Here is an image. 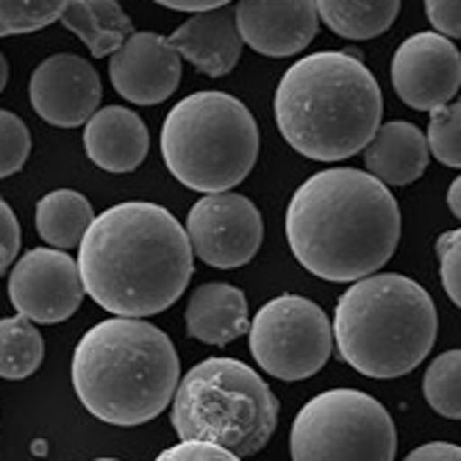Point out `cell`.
Here are the masks:
<instances>
[{"label":"cell","instance_id":"1","mask_svg":"<svg viewBox=\"0 0 461 461\" xmlns=\"http://www.w3.org/2000/svg\"><path fill=\"white\" fill-rule=\"evenodd\" d=\"M192 256L189 234L167 209L131 201L95 217L78 245V270L97 306L142 320L186 292Z\"/></svg>","mask_w":461,"mask_h":461},{"label":"cell","instance_id":"2","mask_svg":"<svg viewBox=\"0 0 461 461\" xmlns=\"http://www.w3.org/2000/svg\"><path fill=\"white\" fill-rule=\"evenodd\" d=\"M286 240L312 276L361 281L398 250L401 209L386 184L370 173L331 167L314 173L292 194Z\"/></svg>","mask_w":461,"mask_h":461},{"label":"cell","instance_id":"3","mask_svg":"<svg viewBox=\"0 0 461 461\" xmlns=\"http://www.w3.org/2000/svg\"><path fill=\"white\" fill-rule=\"evenodd\" d=\"M381 86L353 50L298 59L276 89L281 137L306 158L342 161L361 153L381 125Z\"/></svg>","mask_w":461,"mask_h":461},{"label":"cell","instance_id":"4","mask_svg":"<svg viewBox=\"0 0 461 461\" xmlns=\"http://www.w3.org/2000/svg\"><path fill=\"white\" fill-rule=\"evenodd\" d=\"M181 384L178 353L161 328L140 317L104 320L73 353V386L89 414L109 425L156 420Z\"/></svg>","mask_w":461,"mask_h":461},{"label":"cell","instance_id":"5","mask_svg":"<svg viewBox=\"0 0 461 461\" xmlns=\"http://www.w3.org/2000/svg\"><path fill=\"white\" fill-rule=\"evenodd\" d=\"M437 306L417 281L381 273L356 281L337 303L334 342L367 378H401L420 367L437 342Z\"/></svg>","mask_w":461,"mask_h":461},{"label":"cell","instance_id":"6","mask_svg":"<svg viewBox=\"0 0 461 461\" xmlns=\"http://www.w3.org/2000/svg\"><path fill=\"white\" fill-rule=\"evenodd\" d=\"M276 425L273 389L237 358H206L176 389L173 428L181 442H206L250 458L270 442Z\"/></svg>","mask_w":461,"mask_h":461},{"label":"cell","instance_id":"7","mask_svg":"<svg viewBox=\"0 0 461 461\" xmlns=\"http://www.w3.org/2000/svg\"><path fill=\"white\" fill-rule=\"evenodd\" d=\"M161 156L184 186L203 194L230 192L258 158V125L240 97L194 92L164 120Z\"/></svg>","mask_w":461,"mask_h":461},{"label":"cell","instance_id":"8","mask_svg":"<svg viewBox=\"0 0 461 461\" xmlns=\"http://www.w3.org/2000/svg\"><path fill=\"white\" fill-rule=\"evenodd\" d=\"M289 453L292 461H394L398 431L373 394L331 389L294 417Z\"/></svg>","mask_w":461,"mask_h":461},{"label":"cell","instance_id":"9","mask_svg":"<svg viewBox=\"0 0 461 461\" xmlns=\"http://www.w3.org/2000/svg\"><path fill=\"white\" fill-rule=\"evenodd\" d=\"M256 365L281 381H303L320 373L334 350V325L301 294H281L265 303L250 325Z\"/></svg>","mask_w":461,"mask_h":461},{"label":"cell","instance_id":"10","mask_svg":"<svg viewBox=\"0 0 461 461\" xmlns=\"http://www.w3.org/2000/svg\"><path fill=\"white\" fill-rule=\"evenodd\" d=\"M186 234L192 253L217 270L242 267L258 253L265 222L253 201L237 192L203 194L189 212Z\"/></svg>","mask_w":461,"mask_h":461},{"label":"cell","instance_id":"11","mask_svg":"<svg viewBox=\"0 0 461 461\" xmlns=\"http://www.w3.org/2000/svg\"><path fill=\"white\" fill-rule=\"evenodd\" d=\"M84 281L76 258L56 248H34L20 256L9 276V298L31 322H64L84 301Z\"/></svg>","mask_w":461,"mask_h":461},{"label":"cell","instance_id":"12","mask_svg":"<svg viewBox=\"0 0 461 461\" xmlns=\"http://www.w3.org/2000/svg\"><path fill=\"white\" fill-rule=\"evenodd\" d=\"M392 86L417 112H437L461 86V53L453 40L422 31L401 42L392 59Z\"/></svg>","mask_w":461,"mask_h":461},{"label":"cell","instance_id":"13","mask_svg":"<svg viewBox=\"0 0 461 461\" xmlns=\"http://www.w3.org/2000/svg\"><path fill=\"white\" fill-rule=\"evenodd\" d=\"M28 97L34 112L56 128H78L101 106L104 86L95 68L73 53L45 59L31 76Z\"/></svg>","mask_w":461,"mask_h":461},{"label":"cell","instance_id":"14","mask_svg":"<svg viewBox=\"0 0 461 461\" xmlns=\"http://www.w3.org/2000/svg\"><path fill=\"white\" fill-rule=\"evenodd\" d=\"M109 78L120 97L137 106H156L181 84V56L158 34L134 31L109 59Z\"/></svg>","mask_w":461,"mask_h":461},{"label":"cell","instance_id":"15","mask_svg":"<svg viewBox=\"0 0 461 461\" xmlns=\"http://www.w3.org/2000/svg\"><path fill=\"white\" fill-rule=\"evenodd\" d=\"M234 14L242 42L270 59L306 50L320 28L317 0H237Z\"/></svg>","mask_w":461,"mask_h":461},{"label":"cell","instance_id":"16","mask_svg":"<svg viewBox=\"0 0 461 461\" xmlns=\"http://www.w3.org/2000/svg\"><path fill=\"white\" fill-rule=\"evenodd\" d=\"M167 42L192 68L212 78H222L234 70L245 48L237 28V14L234 9L225 6L192 14L186 23H181L173 31V37H167Z\"/></svg>","mask_w":461,"mask_h":461},{"label":"cell","instance_id":"17","mask_svg":"<svg viewBox=\"0 0 461 461\" xmlns=\"http://www.w3.org/2000/svg\"><path fill=\"white\" fill-rule=\"evenodd\" d=\"M84 148L92 164L106 173H131L145 161L150 150L148 125L137 112L106 106L95 112L84 128Z\"/></svg>","mask_w":461,"mask_h":461},{"label":"cell","instance_id":"18","mask_svg":"<svg viewBox=\"0 0 461 461\" xmlns=\"http://www.w3.org/2000/svg\"><path fill=\"white\" fill-rule=\"evenodd\" d=\"M428 140L414 122L392 120L378 125L375 137L365 148L367 173L386 186H406L428 167Z\"/></svg>","mask_w":461,"mask_h":461},{"label":"cell","instance_id":"19","mask_svg":"<svg viewBox=\"0 0 461 461\" xmlns=\"http://www.w3.org/2000/svg\"><path fill=\"white\" fill-rule=\"evenodd\" d=\"M186 331L192 339L217 348L248 334L250 320L245 292L220 281L197 286L186 306Z\"/></svg>","mask_w":461,"mask_h":461},{"label":"cell","instance_id":"20","mask_svg":"<svg viewBox=\"0 0 461 461\" xmlns=\"http://www.w3.org/2000/svg\"><path fill=\"white\" fill-rule=\"evenodd\" d=\"M61 23L89 48L95 59L112 56L134 34V23L117 0H70Z\"/></svg>","mask_w":461,"mask_h":461},{"label":"cell","instance_id":"21","mask_svg":"<svg viewBox=\"0 0 461 461\" xmlns=\"http://www.w3.org/2000/svg\"><path fill=\"white\" fill-rule=\"evenodd\" d=\"M92 222L95 212L86 197L76 189H56L37 203V230L56 250L81 245Z\"/></svg>","mask_w":461,"mask_h":461},{"label":"cell","instance_id":"22","mask_svg":"<svg viewBox=\"0 0 461 461\" xmlns=\"http://www.w3.org/2000/svg\"><path fill=\"white\" fill-rule=\"evenodd\" d=\"M401 0H317L320 20L345 40H375L394 23Z\"/></svg>","mask_w":461,"mask_h":461},{"label":"cell","instance_id":"23","mask_svg":"<svg viewBox=\"0 0 461 461\" xmlns=\"http://www.w3.org/2000/svg\"><path fill=\"white\" fill-rule=\"evenodd\" d=\"M45 345L37 325L17 317L0 320V378L6 381H23L34 375L42 365Z\"/></svg>","mask_w":461,"mask_h":461},{"label":"cell","instance_id":"24","mask_svg":"<svg viewBox=\"0 0 461 461\" xmlns=\"http://www.w3.org/2000/svg\"><path fill=\"white\" fill-rule=\"evenodd\" d=\"M422 394L437 414L461 420V350H447L428 365Z\"/></svg>","mask_w":461,"mask_h":461},{"label":"cell","instance_id":"25","mask_svg":"<svg viewBox=\"0 0 461 461\" xmlns=\"http://www.w3.org/2000/svg\"><path fill=\"white\" fill-rule=\"evenodd\" d=\"M70 0H0V28L9 34H34L61 20Z\"/></svg>","mask_w":461,"mask_h":461},{"label":"cell","instance_id":"26","mask_svg":"<svg viewBox=\"0 0 461 461\" xmlns=\"http://www.w3.org/2000/svg\"><path fill=\"white\" fill-rule=\"evenodd\" d=\"M428 150L442 161L445 167L461 170V101L445 104L431 112L428 122Z\"/></svg>","mask_w":461,"mask_h":461},{"label":"cell","instance_id":"27","mask_svg":"<svg viewBox=\"0 0 461 461\" xmlns=\"http://www.w3.org/2000/svg\"><path fill=\"white\" fill-rule=\"evenodd\" d=\"M28 156H31L28 125L17 114L0 109V178L20 173Z\"/></svg>","mask_w":461,"mask_h":461},{"label":"cell","instance_id":"28","mask_svg":"<svg viewBox=\"0 0 461 461\" xmlns=\"http://www.w3.org/2000/svg\"><path fill=\"white\" fill-rule=\"evenodd\" d=\"M437 256H439V273L447 298L461 309V228L447 230L437 240Z\"/></svg>","mask_w":461,"mask_h":461},{"label":"cell","instance_id":"29","mask_svg":"<svg viewBox=\"0 0 461 461\" xmlns=\"http://www.w3.org/2000/svg\"><path fill=\"white\" fill-rule=\"evenodd\" d=\"M425 17L431 20L437 34L461 40V0H425Z\"/></svg>","mask_w":461,"mask_h":461},{"label":"cell","instance_id":"30","mask_svg":"<svg viewBox=\"0 0 461 461\" xmlns=\"http://www.w3.org/2000/svg\"><path fill=\"white\" fill-rule=\"evenodd\" d=\"M156 461H245V458L206 442H178L176 447L158 453Z\"/></svg>","mask_w":461,"mask_h":461},{"label":"cell","instance_id":"31","mask_svg":"<svg viewBox=\"0 0 461 461\" xmlns=\"http://www.w3.org/2000/svg\"><path fill=\"white\" fill-rule=\"evenodd\" d=\"M20 253V222L6 201H0V276Z\"/></svg>","mask_w":461,"mask_h":461},{"label":"cell","instance_id":"32","mask_svg":"<svg viewBox=\"0 0 461 461\" xmlns=\"http://www.w3.org/2000/svg\"><path fill=\"white\" fill-rule=\"evenodd\" d=\"M403 461H461V447L450 442H428L411 450Z\"/></svg>","mask_w":461,"mask_h":461},{"label":"cell","instance_id":"33","mask_svg":"<svg viewBox=\"0 0 461 461\" xmlns=\"http://www.w3.org/2000/svg\"><path fill=\"white\" fill-rule=\"evenodd\" d=\"M153 4L164 6V9H173V12H212V9H222L228 6L230 0H153Z\"/></svg>","mask_w":461,"mask_h":461},{"label":"cell","instance_id":"34","mask_svg":"<svg viewBox=\"0 0 461 461\" xmlns=\"http://www.w3.org/2000/svg\"><path fill=\"white\" fill-rule=\"evenodd\" d=\"M447 206H450V212L461 220V176L450 184V189H447Z\"/></svg>","mask_w":461,"mask_h":461},{"label":"cell","instance_id":"35","mask_svg":"<svg viewBox=\"0 0 461 461\" xmlns=\"http://www.w3.org/2000/svg\"><path fill=\"white\" fill-rule=\"evenodd\" d=\"M6 84H9V61L4 53H0V92L6 89Z\"/></svg>","mask_w":461,"mask_h":461},{"label":"cell","instance_id":"36","mask_svg":"<svg viewBox=\"0 0 461 461\" xmlns=\"http://www.w3.org/2000/svg\"><path fill=\"white\" fill-rule=\"evenodd\" d=\"M97 461H117V458H97Z\"/></svg>","mask_w":461,"mask_h":461},{"label":"cell","instance_id":"37","mask_svg":"<svg viewBox=\"0 0 461 461\" xmlns=\"http://www.w3.org/2000/svg\"><path fill=\"white\" fill-rule=\"evenodd\" d=\"M0 37H6V31H4V28H0Z\"/></svg>","mask_w":461,"mask_h":461}]
</instances>
